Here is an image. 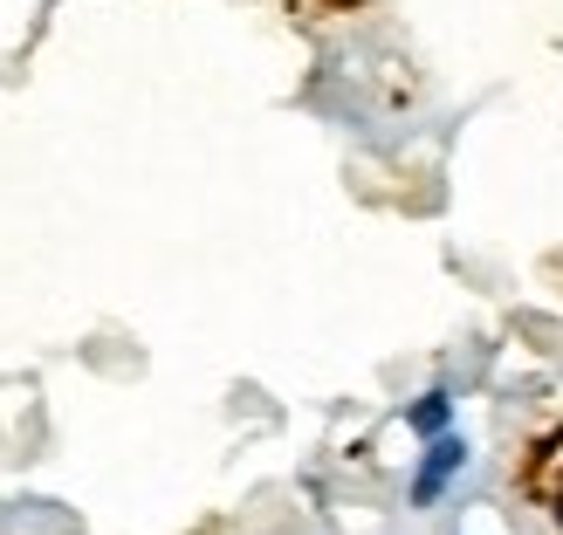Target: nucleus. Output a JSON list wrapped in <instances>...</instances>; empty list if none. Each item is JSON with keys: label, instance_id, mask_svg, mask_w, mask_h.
Here are the masks:
<instances>
[{"label": "nucleus", "instance_id": "f257e3e1", "mask_svg": "<svg viewBox=\"0 0 563 535\" xmlns=\"http://www.w3.org/2000/svg\"><path fill=\"white\" fill-rule=\"evenodd\" d=\"M461 460H467V446L454 439V433H440L433 446H427V460H419V473H412V501L427 509V501H440V488L461 473Z\"/></svg>", "mask_w": 563, "mask_h": 535}, {"label": "nucleus", "instance_id": "f03ea898", "mask_svg": "<svg viewBox=\"0 0 563 535\" xmlns=\"http://www.w3.org/2000/svg\"><path fill=\"white\" fill-rule=\"evenodd\" d=\"M446 419H454V399H446V391H427V399L406 412V426H412V433H427V439H440V433H446Z\"/></svg>", "mask_w": 563, "mask_h": 535}, {"label": "nucleus", "instance_id": "7ed1b4c3", "mask_svg": "<svg viewBox=\"0 0 563 535\" xmlns=\"http://www.w3.org/2000/svg\"><path fill=\"white\" fill-rule=\"evenodd\" d=\"M556 528H563V494H556Z\"/></svg>", "mask_w": 563, "mask_h": 535}]
</instances>
